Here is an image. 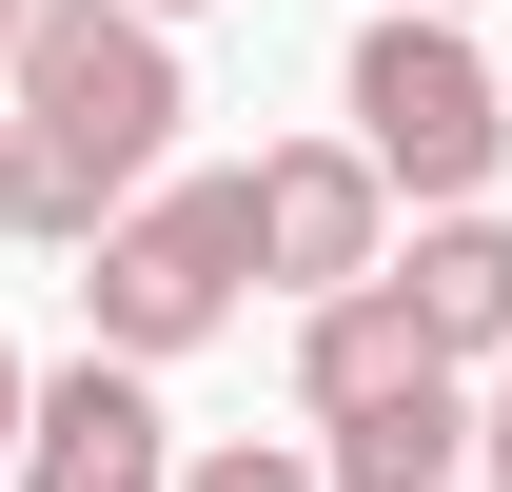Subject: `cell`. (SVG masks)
Segmentation results:
<instances>
[{"mask_svg":"<svg viewBox=\"0 0 512 492\" xmlns=\"http://www.w3.org/2000/svg\"><path fill=\"white\" fill-rule=\"evenodd\" d=\"M178 40L138 20V0H40L20 40H0V217L40 256H99L158 197V158H178Z\"/></svg>","mask_w":512,"mask_h":492,"instance_id":"cell-1","label":"cell"},{"mask_svg":"<svg viewBox=\"0 0 512 492\" xmlns=\"http://www.w3.org/2000/svg\"><path fill=\"white\" fill-rule=\"evenodd\" d=\"M237 296H256V217H237V178H158L119 237H99V276H79V315H99V355H119V374L197 355Z\"/></svg>","mask_w":512,"mask_h":492,"instance_id":"cell-2","label":"cell"},{"mask_svg":"<svg viewBox=\"0 0 512 492\" xmlns=\"http://www.w3.org/2000/svg\"><path fill=\"white\" fill-rule=\"evenodd\" d=\"M355 158H375V197L414 178L434 217H473V178L512 158V99L473 60V20H375L355 40Z\"/></svg>","mask_w":512,"mask_h":492,"instance_id":"cell-3","label":"cell"},{"mask_svg":"<svg viewBox=\"0 0 512 492\" xmlns=\"http://www.w3.org/2000/svg\"><path fill=\"white\" fill-rule=\"evenodd\" d=\"M237 217H256V276H276V296H375L394 276V197H375L355 138H276L237 178Z\"/></svg>","mask_w":512,"mask_h":492,"instance_id":"cell-4","label":"cell"},{"mask_svg":"<svg viewBox=\"0 0 512 492\" xmlns=\"http://www.w3.org/2000/svg\"><path fill=\"white\" fill-rule=\"evenodd\" d=\"M0 492H178V414H158V374H119V355L40 374V394H20V473H0Z\"/></svg>","mask_w":512,"mask_h":492,"instance_id":"cell-5","label":"cell"},{"mask_svg":"<svg viewBox=\"0 0 512 492\" xmlns=\"http://www.w3.org/2000/svg\"><path fill=\"white\" fill-rule=\"evenodd\" d=\"M375 296L414 315V355H434V374L512 355V217H434V237H414V276H375Z\"/></svg>","mask_w":512,"mask_h":492,"instance_id":"cell-6","label":"cell"},{"mask_svg":"<svg viewBox=\"0 0 512 492\" xmlns=\"http://www.w3.org/2000/svg\"><path fill=\"white\" fill-rule=\"evenodd\" d=\"M453 473H473V394L453 374H394L375 414L316 433V492H453Z\"/></svg>","mask_w":512,"mask_h":492,"instance_id":"cell-7","label":"cell"},{"mask_svg":"<svg viewBox=\"0 0 512 492\" xmlns=\"http://www.w3.org/2000/svg\"><path fill=\"white\" fill-rule=\"evenodd\" d=\"M394 374H434L394 296H316V315H296V394H316V433H335V414H375Z\"/></svg>","mask_w":512,"mask_h":492,"instance_id":"cell-8","label":"cell"},{"mask_svg":"<svg viewBox=\"0 0 512 492\" xmlns=\"http://www.w3.org/2000/svg\"><path fill=\"white\" fill-rule=\"evenodd\" d=\"M178 492H316V453H276V433H217V453H178Z\"/></svg>","mask_w":512,"mask_h":492,"instance_id":"cell-9","label":"cell"},{"mask_svg":"<svg viewBox=\"0 0 512 492\" xmlns=\"http://www.w3.org/2000/svg\"><path fill=\"white\" fill-rule=\"evenodd\" d=\"M473 473L512 492V355H493V414H473Z\"/></svg>","mask_w":512,"mask_h":492,"instance_id":"cell-10","label":"cell"},{"mask_svg":"<svg viewBox=\"0 0 512 492\" xmlns=\"http://www.w3.org/2000/svg\"><path fill=\"white\" fill-rule=\"evenodd\" d=\"M20 394H40V374H20V355H0V473H20Z\"/></svg>","mask_w":512,"mask_h":492,"instance_id":"cell-11","label":"cell"},{"mask_svg":"<svg viewBox=\"0 0 512 492\" xmlns=\"http://www.w3.org/2000/svg\"><path fill=\"white\" fill-rule=\"evenodd\" d=\"M394 20H473V0H394Z\"/></svg>","mask_w":512,"mask_h":492,"instance_id":"cell-12","label":"cell"},{"mask_svg":"<svg viewBox=\"0 0 512 492\" xmlns=\"http://www.w3.org/2000/svg\"><path fill=\"white\" fill-rule=\"evenodd\" d=\"M20 20H40V0H0V40H20Z\"/></svg>","mask_w":512,"mask_h":492,"instance_id":"cell-13","label":"cell"},{"mask_svg":"<svg viewBox=\"0 0 512 492\" xmlns=\"http://www.w3.org/2000/svg\"><path fill=\"white\" fill-rule=\"evenodd\" d=\"M138 20H197V0H138Z\"/></svg>","mask_w":512,"mask_h":492,"instance_id":"cell-14","label":"cell"}]
</instances>
